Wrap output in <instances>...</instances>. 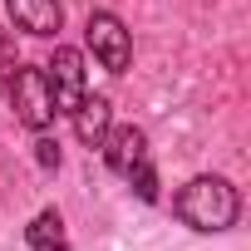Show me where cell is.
I'll return each instance as SVG.
<instances>
[{
  "instance_id": "6da1fadb",
  "label": "cell",
  "mask_w": 251,
  "mask_h": 251,
  "mask_svg": "<svg viewBox=\"0 0 251 251\" xmlns=\"http://www.w3.org/2000/svg\"><path fill=\"white\" fill-rule=\"evenodd\" d=\"M173 212H177L192 231H226V226L236 222V212H241V197H236V187H231L226 177L202 173V177H192V182L173 197Z\"/></svg>"
},
{
  "instance_id": "52a82bcc",
  "label": "cell",
  "mask_w": 251,
  "mask_h": 251,
  "mask_svg": "<svg viewBox=\"0 0 251 251\" xmlns=\"http://www.w3.org/2000/svg\"><path fill=\"white\" fill-rule=\"evenodd\" d=\"M5 10H10V20H15L25 35H40V40H50V35L64 25L59 0H5Z\"/></svg>"
},
{
  "instance_id": "8992f818",
  "label": "cell",
  "mask_w": 251,
  "mask_h": 251,
  "mask_svg": "<svg viewBox=\"0 0 251 251\" xmlns=\"http://www.w3.org/2000/svg\"><path fill=\"white\" fill-rule=\"evenodd\" d=\"M69 118H74V133H79V143H84V148H99V143H103V133L113 128V108H108V99H103V94H84V99L69 108Z\"/></svg>"
},
{
  "instance_id": "5b68a950",
  "label": "cell",
  "mask_w": 251,
  "mask_h": 251,
  "mask_svg": "<svg viewBox=\"0 0 251 251\" xmlns=\"http://www.w3.org/2000/svg\"><path fill=\"white\" fill-rule=\"evenodd\" d=\"M45 79H50V89H54V108L59 113H69L89 89H84V54L79 50H54V59L45 64Z\"/></svg>"
},
{
  "instance_id": "7a4b0ae2",
  "label": "cell",
  "mask_w": 251,
  "mask_h": 251,
  "mask_svg": "<svg viewBox=\"0 0 251 251\" xmlns=\"http://www.w3.org/2000/svg\"><path fill=\"white\" fill-rule=\"evenodd\" d=\"M99 148H103V163H108L123 182H133L143 202H158V173H153V158H148V133L138 128V123L108 128Z\"/></svg>"
},
{
  "instance_id": "ba28073f",
  "label": "cell",
  "mask_w": 251,
  "mask_h": 251,
  "mask_svg": "<svg viewBox=\"0 0 251 251\" xmlns=\"http://www.w3.org/2000/svg\"><path fill=\"white\" fill-rule=\"evenodd\" d=\"M25 241H30L35 251H69V241H64V222H59V212H40V217L30 222V231H25Z\"/></svg>"
},
{
  "instance_id": "30bf717a",
  "label": "cell",
  "mask_w": 251,
  "mask_h": 251,
  "mask_svg": "<svg viewBox=\"0 0 251 251\" xmlns=\"http://www.w3.org/2000/svg\"><path fill=\"white\" fill-rule=\"evenodd\" d=\"M35 148H40V163H45V168H59V143H50V138H40Z\"/></svg>"
},
{
  "instance_id": "9c48e42d",
  "label": "cell",
  "mask_w": 251,
  "mask_h": 251,
  "mask_svg": "<svg viewBox=\"0 0 251 251\" xmlns=\"http://www.w3.org/2000/svg\"><path fill=\"white\" fill-rule=\"evenodd\" d=\"M15 69H20V54H15V40H10L5 30H0V89H10Z\"/></svg>"
},
{
  "instance_id": "3957f363",
  "label": "cell",
  "mask_w": 251,
  "mask_h": 251,
  "mask_svg": "<svg viewBox=\"0 0 251 251\" xmlns=\"http://www.w3.org/2000/svg\"><path fill=\"white\" fill-rule=\"evenodd\" d=\"M10 103H15V118L25 123L30 133H45L50 123L59 118V108H54V89H50V79H45V69H15V79H10Z\"/></svg>"
},
{
  "instance_id": "277c9868",
  "label": "cell",
  "mask_w": 251,
  "mask_h": 251,
  "mask_svg": "<svg viewBox=\"0 0 251 251\" xmlns=\"http://www.w3.org/2000/svg\"><path fill=\"white\" fill-rule=\"evenodd\" d=\"M84 40H89L94 59H99L108 74H123V69L133 64V40H128V30H123V20L108 15V10H94V15H89Z\"/></svg>"
}]
</instances>
